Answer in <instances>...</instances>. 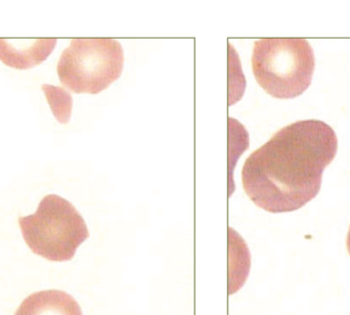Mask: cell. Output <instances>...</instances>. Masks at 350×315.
I'll use <instances>...</instances> for the list:
<instances>
[{"mask_svg": "<svg viewBox=\"0 0 350 315\" xmlns=\"http://www.w3.org/2000/svg\"><path fill=\"white\" fill-rule=\"evenodd\" d=\"M337 150L336 133L327 123H292L247 158L241 173L243 189L269 213L301 209L320 193L325 169Z\"/></svg>", "mask_w": 350, "mask_h": 315, "instance_id": "obj_1", "label": "cell"}, {"mask_svg": "<svg viewBox=\"0 0 350 315\" xmlns=\"http://www.w3.org/2000/svg\"><path fill=\"white\" fill-rule=\"evenodd\" d=\"M314 49L302 38H265L253 47L252 71L261 88L273 98L292 100L312 84Z\"/></svg>", "mask_w": 350, "mask_h": 315, "instance_id": "obj_2", "label": "cell"}, {"mask_svg": "<svg viewBox=\"0 0 350 315\" xmlns=\"http://www.w3.org/2000/svg\"><path fill=\"white\" fill-rule=\"evenodd\" d=\"M18 225L29 249L53 262L72 260L90 238L81 214L73 204L57 195H45L34 214L18 218Z\"/></svg>", "mask_w": 350, "mask_h": 315, "instance_id": "obj_3", "label": "cell"}, {"mask_svg": "<svg viewBox=\"0 0 350 315\" xmlns=\"http://www.w3.org/2000/svg\"><path fill=\"white\" fill-rule=\"evenodd\" d=\"M57 39H0V61L12 69L28 70L53 53Z\"/></svg>", "mask_w": 350, "mask_h": 315, "instance_id": "obj_5", "label": "cell"}, {"mask_svg": "<svg viewBox=\"0 0 350 315\" xmlns=\"http://www.w3.org/2000/svg\"><path fill=\"white\" fill-rule=\"evenodd\" d=\"M347 250H349V253L350 255V228H349V234H347Z\"/></svg>", "mask_w": 350, "mask_h": 315, "instance_id": "obj_6", "label": "cell"}, {"mask_svg": "<svg viewBox=\"0 0 350 315\" xmlns=\"http://www.w3.org/2000/svg\"><path fill=\"white\" fill-rule=\"evenodd\" d=\"M124 51L110 38L73 39L57 66L62 85L74 94H98L120 78Z\"/></svg>", "mask_w": 350, "mask_h": 315, "instance_id": "obj_4", "label": "cell"}]
</instances>
